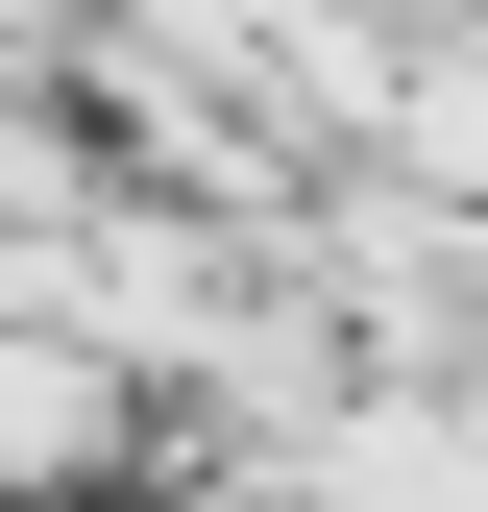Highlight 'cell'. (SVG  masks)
<instances>
[{
	"instance_id": "obj_1",
	"label": "cell",
	"mask_w": 488,
	"mask_h": 512,
	"mask_svg": "<svg viewBox=\"0 0 488 512\" xmlns=\"http://www.w3.org/2000/svg\"><path fill=\"white\" fill-rule=\"evenodd\" d=\"M366 147L440 171V196L488 220V0H464V25H415V74H391V122H366Z\"/></svg>"
}]
</instances>
